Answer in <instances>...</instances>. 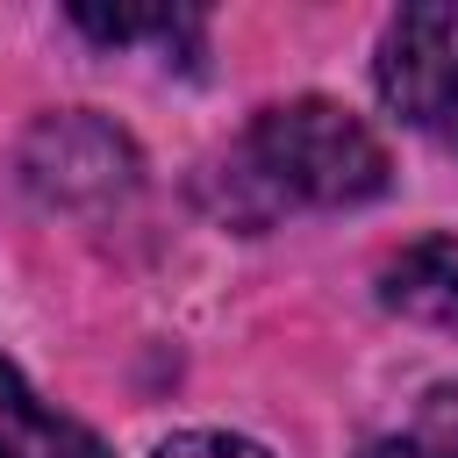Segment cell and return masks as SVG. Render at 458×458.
I'll list each match as a JSON object with an SVG mask.
<instances>
[{"label":"cell","instance_id":"obj_1","mask_svg":"<svg viewBox=\"0 0 458 458\" xmlns=\"http://www.w3.org/2000/svg\"><path fill=\"white\" fill-rule=\"evenodd\" d=\"M222 193L243 222H272L279 208H358L386 193V150L336 100H279L229 150Z\"/></svg>","mask_w":458,"mask_h":458},{"label":"cell","instance_id":"obj_2","mask_svg":"<svg viewBox=\"0 0 458 458\" xmlns=\"http://www.w3.org/2000/svg\"><path fill=\"white\" fill-rule=\"evenodd\" d=\"M379 93L401 122L458 150V7H401L386 21Z\"/></svg>","mask_w":458,"mask_h":458},{"label":"cell","instance_id":"obj_3","mask_svg":"<svg viewBox=\"0 0 458 458\" xmlns=\"http://www.w3.org/2000/svg\"><path fill=\"white\" fill-rule=\"evenodd\" d=\"M21 172L50 200H114L136 179V150H129L122 129H107L93 114H57V122H43L29 136Z\"/></svg>","mask_w":458,"mask_h":458},{"label":"cell","instance_id":"obj_4","mask_svg":"<svg viewBox=\"0 0 458 458\" xmlns=\"http://www.w3.org/2000/svg\"><path fill=\"white\" fill-rule=\"evenodd\" d=\"M0 458H107V444L29 394V379L0 358Z\"/></svg>","mask_w":458,"mask_h":458},{"label":"cell","instance_id":"obj_5","mask_svg":"<svg viewBox=\"0 0 458 458\" xmlns=\"http://www.w3.org/2000/svg\"><path fill=\"white\" fill-rule=\"evenodd\" d=\"M379 301L408 322H458V243L422 236L379 272Z\"/></svg>","mask_w":458,"mask_h":458},{"label":"cell","instance_id":"obj_6","mask_svg":"<svg viewBox=\"0 0 458 458\" xmlns=\"http://www.w3.org/2000/svg\"><path fill=\"white\" fill-rule=\"evenodd\" d=\"M72 21L86 36H100V43H136V36H157L165 50L172 43H200V14H186V7H114V14L72 7Z\"/></svg>","mask_w":458,"mask_h":458},{"label":"cell","instance_id":"obj_7","mask_svg":"<svg viewBox=\"0 0 458 458\" xmlns=\"http://www.w3.org/2000/svg\"><path fill=\"white\" fill-rule=\"evenodd\" d=\"M157 458H272V451L250 437H229V429H186V437H165Z\"/></svg>","mask_w":458,"mask_h":458},{"label":"cell","instance_id":"obj_8","mask_svg":"<svg viewBox=\"0 0 458 458\" xmlns=\"http://www.w3.org/2000/svg\"><path fill=\"white\" fill-rule=\"evenodd\" d=\"M358 458H458V422H422V429L386 437V444H372Z\"/></svg>","mask_w":458,"mask_h":458}]
</instances>
